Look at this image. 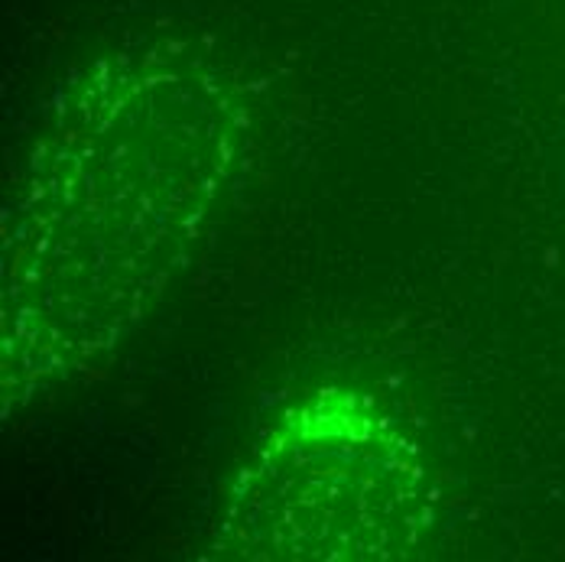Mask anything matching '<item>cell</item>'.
<instances>
[{"mask_svg":"<svg viewBox=\"0 0 565 562\" xmlns=\"http://www.w3.org/2000/svg\"><path fill=\"white\" fill-rule=\"evenodd\" d=\"M234 105L222 78L170 50L108 59L58 117L56 157L33 176L23 212L88 215V225L17 234L13 264L95 225L53 280L7 309V344H50L40 371L95 358L147 309L231 163ZM13 348V351H17Z\"/></svg>","mask_w":565,"mask_h":562,"instance_id":"cell-1","label":"cell"}]
</instances>
